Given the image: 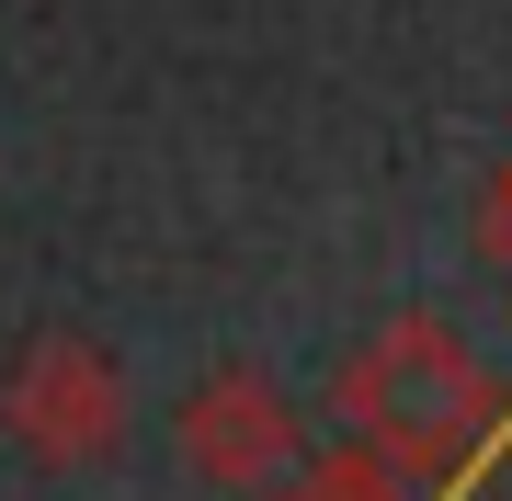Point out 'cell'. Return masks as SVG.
Masks as SVG:
<instances>
[{
	"instance_id": "1",
	"label": "cell",
	"mask_w": 512,
	"mask_h": 501,
	"mask_svg": "<svg viewBox=\"0 0 512 501\" xmlns=\"http://www.w3.org/2000/svg\"><path fill=\"white\" fill-rule=\"evenodd\" d=\"M330 410H342L353 456H365L376 479H399V490H433V479H456V467H478V445L501 433L490 365H478L444 319H421V308L387 319V331L342 365Z\"/></svg>"
},
{
	"instance_id": "2",
	"label": "cell",
	"mask_w": 512,
	"mask_h": 501,
	"mask_svg": "<svg viewBox=\"0 0 512 501\" xmlns=\"http://www.w3.org/2000/svg\"><path fill=\"white\" fill-rule=\"evenodd\" d=\"M0 433L35 467H57V479L103 467L126 445V365H114L103 342H80V331H35L0 365Z\"/></svg>"
},
{
	"instance_id": "3",
	"label": "cell",
	"mask_w": 512,
	"mask_h": 501,
	"mask_svg": "<svg viewBox=\"0 0 512 501\" xmlns=\"http://www.w3.org/2000/svg\"><path fill=\"white\" fill-rule=\"evenodd\" d=\"M183 456H194V479L205 490H239V501H285L296 479H308V433H296V399L274 388V376H251V365H217V376H194V399H183Z\"/></svg>"
},
{
	"instance_id": "4",
	"label": "cell",
	"mask_w": 512,
	"mask_h": 501,
	"mask_svg": "<svg viewBox=\"0 0 512 501\" xmlns=\"http://www.w3.org/2000/svg\"><path fill=\"white\" fill-rule=\"evenodd\" d=\"M478 240H490V262H501V274H512V205H501V194L478 205Z\"/></svg>"
},
{
	"instance_id": "5",
	"label": "cell",
	"mask_w": 512,
	"mask_h": 501,
	"mask_svg": "<svg viewBox=\"0 0 512 501\" xmlns=\"http://www.w3.org/2000/svg\"><path fill=\"white\" fill-rule=\"evenodd\" d=\"M490 194H501V205H512V171H501V183H490Z\"/></svg>"
}]
</instances>
